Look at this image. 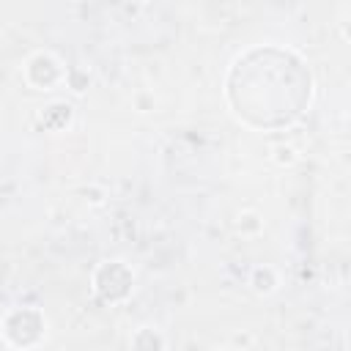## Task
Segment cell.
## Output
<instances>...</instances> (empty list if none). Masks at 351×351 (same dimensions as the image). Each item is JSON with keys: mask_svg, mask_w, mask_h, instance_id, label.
Instances as JSON below:
<instances>
[{"mask_svg": "<svg viewBox=\"0 0 351 351\" xmlns=\"http://www.w3.org/2000/svg\"><path fill=\"white\" fill-rule=\"evenodd\" d=\"M132 346H137V348H151V346H167V340L165 337H159V335H148V337H143L140 332L132 337Z\"/></svg>", "mask_w": 351, "mask_h": 351, "instance_id": "6da1fadb", "label": "cell"}]
</instances>
